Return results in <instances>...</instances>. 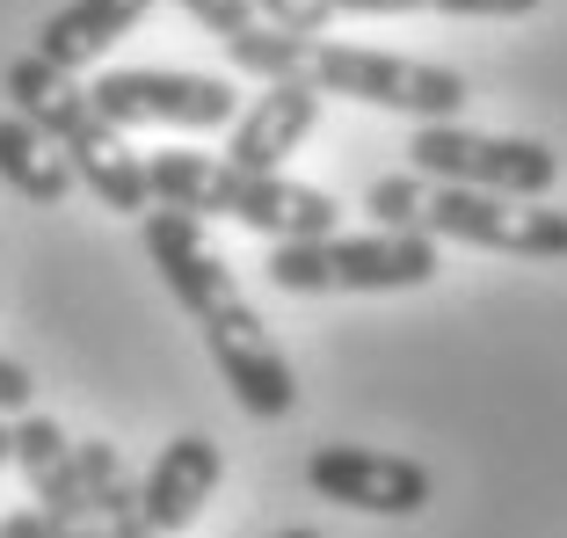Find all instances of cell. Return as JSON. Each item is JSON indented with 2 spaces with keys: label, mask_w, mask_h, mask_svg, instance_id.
<instances>
[{
  "label": "cell",
  "mask_w": 567,
  "mask_h": 538,
  "mask_svg": "<svg viewBox=\"0 0 567 538\" xmlns=\"http://www.w3.org/2000/svg\"><path fill=\"white\" fill-rule=\"evenodd\" d=\"M138 234H146V255H153V269H161V284L197 320V335H204V350H212L226 393L240 401V415L284 422L299 407V371L277 350V335L262 328V313L240 299L234 269L204 240V226L189 219V211H161V204H153L146 219H138Z\"/></svg>",
  "instance_id": "6da1fadb"
},
{
  "label": "cell",
  "mask_w": 567,
  "mask_h": 538,
  "mask_svg": "<svg viewBox=\"0 0 567 538\" xmlns=\"http://www.w3.org/2000/svg\"><path fill=\"white\" fill-rule=\"evenodd\" d=\"M364 211L393 234L458 240V248L517 255V262H567V211L538 197H487V189H451L430 175H379L364 189Z\"/></svg>",
  "instance_id": "7a4b0ae2"
},
{
  "label": "cell",
  "mask_w": 567,
  "mask_h": 538,
  "mask_svg": "<svg viewBox=\"0 0 567 538\" xmlns=\"http://www.w3.org/2000/svg\"><path fill=\"white\" fill-rule=\"evenodd\" d=\"M146 189L161 211H189L197 226L234 219L269 240H320L342 219V204L328 189L269 175V168H240V161H218V153H146Z\"/></svg>",
  "instance_id": "3957f363"
},
{
  "label": "cell",
  "mask_w": 567,
  "mask_h": 538,
  "mask_svg": "<svg viewBox=\"0 0 567 538\" xmlns=\"http://www.w3.org/2000/svg\"><path fill=\"white\" fill-rule=\"evenodd\" d=\"M8 102H16V117H30L51 146L66 153L73 183H87V197L102 211H124V219H146L153 211V189H146V161L124 146V132L95 110L81 81L66 66H51L37 51L8 59Z\"/></svg>",
  "instance_id": "277c9868"
},
{
  "label": "cell",
  "mask_w": 567,
  "mask_h": 538,
  "mask_svg": "<svg viewBox=\"0 0 567 538\" xmlns=\"http://www.w3.org/2000/svg\"><path fill=\"white\" fill-rule=\"evenodd\" d=\"M436 240L430 234H320V240H269L262 277L291 299L320 291H422L436 277Z\"/></svg>",
  "instance_id": "5b68a950"
},
{
  "label": "cell",
  "mask_w": 567,
  "mask_h": 538,
  "mask_svg": "<svg viewBox=\"0 0 567 538\" xmlns=\"http://www.w3.org/2000/svg\"><path fill=\"white\" fill-rule=\"evenodd\" d=\"M306 81L320 95L364 102V110H393L415 124H458V110L473 102L466 73L430 66V59H393V51H364V44H320L306 51Z\"/></svg>",
  "instance_id": "8992f818"
},
{
  "label": "cell",
  "mask_w": 567,
  "mask_h": 538,
  "mask_svg": "<svg viewBox=\"0 0 567 538\" xmlns=\"http://www.w3.org/2000/svg\"><path fill=\"white\" fill-rule=\"evenodd\" d=\"M408 161L430 183L487 189V197H546L560 183V153L546 138H502V132H466V124H415Z\"/></svg>",
  "instance_id": "52a82bcc"
},
{
  "label": "cell",
  "mask_w": 567,
  "mask_h": 538,
  "mask_svg": "<svg viewBox=\"0 0 567 538\" xmlns=\"http://www.w3.org/2000/svg\"><path fill=\"white\" fill-rule=\"evenodd\" d=\"M87 95L117 132H226L240 117L234 81L175 66H110L87 81Z\"/></svg>",
  "instance_id": "ba28073f"
},
{
  "label": "cell",
  "mask_w": 567,
  "mask_h": 538,
  "mask_svg": "<svg viewBox=\"0 0 567 538\" xmlns=\"http://www.w3.org/2000/svg\"><path fill=\"white\" fill-rule=\"evenodd\" d=\"M306 488L320 503H342V509H364V517H422L436 495L430 466L401 452H379V444H320L306 458Z\"/></svg>",
  "instance_id": "9c48e42d"
},
{
  "label": "cell",
  "mask_w": 567,
  "mask_h": 538,
  "mask_svg": "<svg viewBox=\"0 0 567 538\" xmlns=\"http://www.w3.org/2000/svg\"><path fill=\"white\" fill-rule=\"evenodd\" d=\"M313 124H320V87L306 81V73H291V81H262V95L226 124V161L277 175L284 161L313 138Z\"/></svg>",
  "instance_id": "30bf717a"
},
{
  "label": "cell",
  "mask_w": 567,
  "mask_h": 538,
  "mask_svg": "<svg viewBox=\"0 0 567 538\" xmlns=\"http://www.w3.org/2000/svg\"><path fill=\"white\" fill-rule=\"evenodd\" d=\"M218 473H226V458H218V444L204 437V430L161 444V458H153L146 480H138V509H146V524L161 538L189 531V524L204 517V503L218 495Z\"/></svg>",
  "instance_id": "8fae6325"
},
{
  "label": "cell",
  "mask_w": 567,
  "mask_h": 538,
  "mask_svg": "<svg viewBox=\"0 0 567 538\" xmlns=\"http://www.w3.org/2000/svg\"><path fill=\"white\" fill-rule=\"evenodd\" d=\"M183 8L226 44V59H234L240 73H255V81H291V73H306L313 37H284L277 22H262L255 0H183Z\"/></svg>",
  "instance_id": "7c38bea8"
},
{
  "label": "cell",
  "mask_w": 567,
  "mask_h": 538,
  "mask_svg": "<svg viewBox=\"0 0 567 538\" xmlns=\"http://www.w3.org/2000/svg\"><path fill=\"white\" fill-rule=\"evenodd\" d=\"M146 8H153V0H66L59 15H44V30H37L30 51H37V59H51V66L81 73V66H95L124 30H138Z\"/></svg>",
  "instance_id": "4fadbf2b"
},
{
  "label": "cell",
  "mask_w": 567,
  "mask_h": 538,
  "mask_svg": "<svg viewBox=\"0 0 567 538\" xmlns=\"http://www.w3.org/2000/svg\"><path fill=\"white\" fill-rule=\"evenodd\" d=\"M0 183L16 189V197H30V204H66L73 197L66 153L51 146L30 117H16V110L0 117Z\"/></svg>",
  "instance_id": "5bb4252c"
},
{
  "label": "cell",
  "mask_w": 567,
  "mask_h": 538,
  "mask_svg": "<svg viewBox=\"0 0 567 538\" xmlns=\"http://www.w3.org/2000/svg\"><path fill=\"white\" fill-rule=\"evenodd\" d=\"M334 15H473V22H509L538 15V0H328Z\"/></svg>",
  "instance_id": "9a60e30c"
},
{
  "label": "cell",
  "mask_w": 567,
  "mask_h": 538,
  "mask_svg": "<svg viewBox=\"0 0 567 538\" xmlns=\"http://www.w3.org/2000/svg\"><path fill=\"white\" fill-rule=\"evenodd\" d=\"M255 8H262V22H277L284 37H320L334 22L328 0H255Z\"/></svg>",
  "instance_id": "2e32d148"
},
{
  "label": "cell",
  "mask_w": 567,
  "mask_h": 538,
  "mask_svg": "<svg viewBox=\"0 0 567 538\" xmlns=\"http://www.w3.org/2000/svg\"><path fill=\"white\" fill-rule=\"evenodd\" d=\"M110 538H161L146 524V509H138V480H124V488L110 495Z\"/></svg>",
  "instance_id": "e0dca14e"
},
{
  "label": "cell",
  "mask_w": 567,
  "mask_h": 538,
  "mask_svg": "<svg viewBox=\"0 0 567 538\" xmlns=\"http://www.w3.org/2000/svg\"><path fill=\"white\" fill-rule=\"evenodd\" d=\"M30 401H37V379L16 356H0V415H30Z\"/></svg>",
  "instance_id": "ac0fdd59"
},
{
  "label": "cell",
  "mask_w": 567,
  "mask_h": 538,
  "mask_svg": "<svg viewBox=\"0 0 567 538\" xmlns=\"http://www.w3.org/2000/svg\"><path fill=\"white\" fill-rule=\"evenodd\" d=\"M0 538H51L44 509H16V517H0Z\"/></svg>",
  "instance_id": "d6986e66"
},
{
  "label": "cell",
  "mask_w": 567,
  "mask_h": 538,
  "mask_svg": "<svg viewBox=\"0 0 567 538\" xmlns=\"http://www.w3.org/2000/svg\"><path fill=\"white\" fill-rule=\"evenodd\" d=\"M0 466H16V430H8V415H0Z\"/></svg>",
  "instance_id": "ffe728a7"
},
{
  "label": "cell",
  "mask_w": 567,
  "mask_h": 538,
  "mask_svg": "<svg viewBox=\"0 0 567 538\" xmlns=\"http://www.w3.org/2000/svg\"><path fill=\"white\" fill-rule=\"evenodd\" d=\"M277 538H320V531H277Z\"/></svg>",
  "instance_id": "44dd1931"
}]
</instances>
